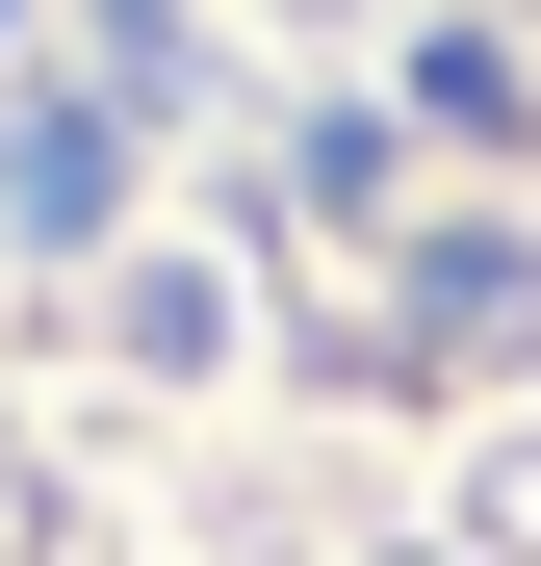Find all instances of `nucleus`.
Here are the masks:
<instances>
[{
    "instance_id": "obj_1",
    "label": "nucleus",
    "mask_w": 541,
    "mask_h": 566,
    "mask_svg": "<svg viewBox=\"0 0 541 566\" xmlns=\"http://www.w3.org/2000/svg\"><path fill=\"white\" fill-rule=\"evenodd\" d=\"M129 207V129L104 104H0V232H104Z\"/></svg>"
}]
</instances>
